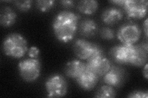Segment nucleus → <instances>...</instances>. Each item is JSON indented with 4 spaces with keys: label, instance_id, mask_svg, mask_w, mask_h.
<instances>
[{
    "label": "nucleus",
    "instance_id": "423d86ee",
    "mask_svg": "<svg viewBox=\"0 0 148 98\" xmlns=\"http://www.w3.org/2000/svg\"><path fill=\"white\" fill-rule=\"evenodd\" d=\"M48 97H62L68 91L67 82L62 76L54 74L49 77L45 83Z\"/></svg>",
    "mask_w": 148,
    "mask_h": 98
},
{
    "label": "nucleus",
    "instance_id": "4be33fe9",
    "mask_svg": "<svg viewBox=\"0 0 148 98\" xmlns=\"http://www.w3.org/2000/svg\"><path fill=\"white\" fill-rule=\"evenodd\" d=\"M28 55L30 58H39L40 50L38 47L35 46H32L29 49L27 52Z\"/></svg>",
    "mask_w": 148,
    "mask_h": 98
},
{
    "label": "nucleus",
    "instance_id": "4468645a",
    "mask_svg": "<svg viewBox=\"0 0 148 98\" xmlns=\"http://www.w3.org/2000/svg\"><path fill=\"white\" fill-rule=\"evenodd\" d=\"M80 34L85 38H91L96 34L98 31V26L96 22L90 19L85 18L78 25Z\"/></svg>",
    "mask_w": 148,
    "mask_h": 98
},
{
    "label": "nucleus",
    "instance_id": "39448f33",
    "mask_svg": "<svg viewBox=\"0 0 148 98\" xmlns=\"http://www.w3.org/2000/svg\"><path fill=\"white\" fill-rule=\"evenodd\" d=\"M86 67L99 77H103L112 66L110 61L106 57L101 47L91 57L86 60Z\"/></svg>",
    "mask_w": 148,
    "mask_h": 98
},
{
    "label": "nucleus",
    "instance_id": "9b49d317",
    "mask_svg": "<svg viewBox=\"0 0 148 98\" xmlns=\"http://www.w3.org/2000/svg\"><path fill=\"white\" fill-rule=\"evenodd\" d=\"M99 77L89 69H86L75 80L82 90L85 91H91L96 86Z\"/></svg>",
    "mask_w": 148,
    "mask_h": 98
},
{
    "label": "nucleus",
    "instance_id": "20e7f679",
    "mask_svg": "<svg viewBox=\"0 0 148 98\" xmlns=\"http://www.w3.org/2000/svg\"><path fill=\"white\" fill-rule=\"evenodd\" d=\"M136 52V45L120 44L110 50V55L115 63L121 64L133 65Z\"/></svg>",
    "mask_w": 148,
    "mask_h": 98
},
{
    "label": "nucleus",
    "instance_id": "393cba45",
    "mask_svg": "<svg viewBox=\"0 0 148 98\" xmlns=\"http://www.w3.org/2000/svg\"><path fill=\"white\" fill-rule=\"evenodd\" d=\"M143 76L147 80L148 78V71H147V64L146 63L145 65V67L143 68Z\"/></svg>",
    "mask_w": 148,
    "mask_h": 98
},
{
    "label": "nucleus",
    "instance_id": "0eeeda50",
    "mask_svg": "<svg viewBox=\"0 0 148 98\" xmlns=\"http://www.w3.org/2000/svg\"><path fill=\"white\" fill-rule=\"evenodd\" d=\"M141 29L137 23L128 22L119 27L117 32L118 39L125 45H134L140 39Z\"/></svg>",
    "mask_w": 148,
    "mask_h": 98
},
{
    "label": "nucleus",
    "instance_id": "7ed1b4c3",
    "mask_svg": "<svg viewBox=\"0 0 148 98\" xmlns=\"http://www.w3.org/2000/svg\"><path fill=\"white\" fill-rule=\"evenodd\" d=\"M18 69L23 80L26 82H34L40 76L41 64L39 58H27L18 63Z\"/></svg>",
    "mask_w": 148,
    "mask_h": 98
},
{
    "label": "nucleus",
    "instance_id": "aec40b11",
    "mask_svg": "<svg viewBox=\"0 0 148 98\" xmlns=\"http://www.w3.org/2000/svg\"><path fill=\"white\" fill-rule=\"evenodd\" d=\"M100 36L105 40H112L115 38V32L109 27H104L100 31Z\"/></svg>",
    "mask_w": 148,
    "mask_h": 98
},
{
    "label": "nucleus",
    "instance_id": "f257e3e1",
    "mask_svg": "<svg viewBox=\"0 0 148 98\" xmlns=\"http://www.w3.org/2000/svg\"><path fill=\"white\" fill-rule=\"evenodd\" d=\"M80 16L69 11L59 12L54 18L52 28L56 39L62 43L73 40L78 28Z\"/></svg>",
    "mask_w": 148,
    "mask_h": 98
},
{
    "label": "nucleus",
    "instance_id": "dca6fc26",
    "mask_svg": "<svg viewBox=\"0 0 148 98\" xmlns=\"http://www.w3.org/2000/svg\"><path fill=\"white\" fill-rule=\"evenodd\" d=\"M98 2L95 0H83L78 3L77 9L83 14L91 15L98 10Z\"/></svg>",
    "mask_w": 148,
    "mask_h": 98
},
{
    "label": "nucleus",
    "instance_id": "2eb2a0df",
    "mask_svg": "<svg viewBox=\"0 0 148 98\" xmlns=\"http://www.w3.org/2000/svg\"><path fill=\"white\" fill-rule=\"evenodd\" d=\"M17 15L12 8L9 6H4L1 9L0 23L4 28L12 26L16 22Z\"/></svg>",
    "mask_w": 148,
    "mask_h": 98
},
{
    "label": "nucleus",
    "instance_id": "412c9836",
    "mask_svg": "<svg viewBox=\"0 0 148 98\" xmlns=\"http://www.w3.org/2000/svg\"><path fill=\"white\" fill-rule=\"evenodd\" d=\"M129 98H147V90H135L130 93L127 96Z\"/></svg>",
    "mask_w": 148,
    "mask_h": 98
},
{
    "label": "nucleus",
    "instance_id": "f8f14e48",
    "mask_svg": "<svg viewBox=\"0 0 148 98\" xmlns=\"http://www.w3.org/2000/svg\"><path fill=\"white\" fill-rule=\"evenodd\" d=\"M123 12L116 7H109L104 9L101 14V20L105 24L112 26L117 24L122 19Z\"/></svg>",
    "mask_w": 148,
    "mask_h": 98
},
{
    "label": "nucleus",
    "instance_id": "b1692460",
    "mask_svg": "<svg viewBox=\"0 0 148 98\" xmlns=\"http://www.w3.org/2000/svg\"><path fill=\"white\" fill-rule=\"evenodd\" d=\"M147 20H148V18H146L144 23H143V30H144V31H145V34L146 39H147V36H148V34H147V26H148Z\"/></svg>",
    "mask_w": 148,
    "mask_h": 98
},
{
    "label": "nucleus",
    "instance_id": "ddd939ff",
    "mask_svg": "<svg viewBox=\"0 0 148 98\" xmlns=\"http://www.w3.org/2000/svg\"><path fill=\"white\" fill-rule=\"evenodd\" d=\"M86 69V64L79 59L68 62L64 67L65 74L73 79H77Z\"/></svg>",
    "mask_w": 148,
    "mask_h": 98
},
{
    "label": "nucleus",
    "instance_id": "f03ea898",
    "mask_svg": "<svg viewBox=\"0 0 148 98\" xmlns=\"http://www.w3.org/2000/svg\"><path fill=\"white\" fill-rule=\"evenodd\" d=\"M2 50L4 55L8 57L19 59L24 57L29 48L27 41L24 36L17 32H12L4 39Z\"/></svg>",
    "mask_w": 148,
    "mask_h": 98
},
{
    "label": "nucleus",
    "instance_id": "5701e85b",
    "mask_svg": "<svg viewBox=\"0 0 148 98\" xmlns=\"http://www.w3.org/2000/svg\"><path fill=\"white\" fill-rule=\"evenodd\" d=\"M61 6L66 9H71L74 6L75 2L72 0H63L60 2Z\"/></svg>",
    "mask_w": 148,
    "mask_h": 98
},
{
    "label": "nucleus",
    "instance_id": "f3484780",
    "mask_svg": "<svg viewBox=\"0 0 148 98\" xmlns=\"http://www.w3.org/2000/svg\"><path fill=\"white\" fill-rule=\"evenodd\" d=\"M117 93L114 87L108 85H104L100 87L95 93V97L112 98L116 97Z\"/></svg>",
    "mask_w": 148,
    "mask_h": 98
},
{
    "label": "nucleus",
    "instance_id": "6ab92c4d",
    "mask_svg": "<svg viewBox=\"0 0 148 98\" xmlns=\"http://www.w3.org/2000/svg\"><path fill=\"white\" fill-rule=\"evenodd\" d=\"M14 4L18 11L21 12H27L32 8L33 1H13Z\"/></svg>",
    "mask_w": 148,
    "mask_h": 98
},
{
    "label": "nucleus",
    "instance_id": "1a4fd4ad",
    "mask_svg": "<svg viewBox=\"0 0 148 98\" xmlns=\"http://www.w3.org/2000/svg\"><path fill=\"white\" fill-rule=\"evenodd\" d=\"M100 46L96 43L83 39L75 41L72 49L77 58L83 60H87L93 55Z\"/></svg>",
    "mask_w": 148,
    "mask_h": 98
},
{
    "label": "nucleus",
    "instance_id": "9d476101",
    "mask_svg": "<svg viewBox=\"0 0 148 98\" xmlns=\"http://www.w3.org/2000/svg\"><path fill=\"white\" fill-rule=\"evenodd\" d=\"M126 79L125 70L117 66H111L108 72L103 76V81L106 84L114 88L120 87Z\"/></svg>",
    "mask_w": 148,
    "mask_h": 98
},
{
    "label": "nucleus",
    "instance_id": "6e6552de",
    "mask_svg": "<svg viewBox=\"0 0 148 98\" xmlns=\"http://www.w3.org/2000/svg\"><path fill=\"white\" fill-rule=\"evenodd\" d=\"M147 6L146 0H123L122 7L128 18L141 19L146 16Z\"/></svg>",
    "mask_w": 148,
    "mask_h": 98
},
{
    "label": "nucleus",
    "instance_id": "a211bd4d",
    "mask_svg": "<svg viewBox=\"0 0 148 98\" xmlns=\"http://www.w3.org/2000/svg\"><path fill=\"white\" fill-rule=\"evenodd\" d=\"M55 4L53 0H38L36 1V6L41 12H47L51 9Z\"/></svg>",
    "mask_w": 148,
    "mask_h": 98
}]
</instances>
